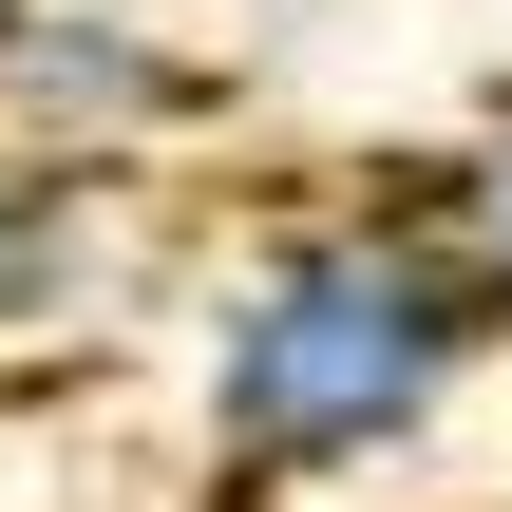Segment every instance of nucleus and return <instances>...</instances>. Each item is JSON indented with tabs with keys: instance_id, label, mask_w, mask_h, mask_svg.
I'll use <instances>...</instances> for the list:
<instances>
[{
	"instance_id": "nucleus-1",
	"label": "nucleus",
	"mask_w": 512,
	"mask_h": 512,
	"mask_svg": "<svg viewBox=\"0 0 512 512\" xmlns=\"http://www.w3.org/2000/svg\"><path fill=\"white\" fill-rule=\"evenodd\" d=\"M418 190H342V209H266L209 304H190V456L209 512H285V494H361L399 475L475 380H494V285L456 247L437 152H399Z\"/></svg>"
},
{
	"instance_id": "nucleus-2",
	"label": "nucleus",
	"mask_w": 512,
	"mask_h": 512,
	"mask_svg": "<svg viewBox=\"0 0 512 512\" xmlns=\"http://www.w3.org/2000/svg\"><path fill=\"white\" fill-rule=\"evenodd\" d=\"M209 114H228V76H209L171 19H133V0H19V19H0V133H38V152L152 171V152H190Z\"/></svg>"
},
{
	"instance_id": "nucleus-3",
	"label": "nucleus",
	"mask_w": 512,
	"mask_h": 512,
	"mask_svg": "<svg viewBox=\"0 0 512 512\" xmlns=\"http://www.w3.org/2000/svg\"><path fill=\"white\" fill-rule=\"evenodd\" d=\"M114 266H133V171L0 133V361H19V342H57V323H95V304H114Z\"/></svg>"
},
{
	"instance_id": "nucleus-4",
	"label": "nucleus",
	"mask_w": 512,
	"mask_h": 512,
	"mask_svg": "<svg viewBox=\"0 0 512 512\" xmlns=\"http://www.w3.org/2000/svg\"><path fill=\"white\" fill-rule=\"evenodd\" d=\"M437 190H456V247H475V285H494V323H512V133L437 152Z\"/></svg>"
},
{
	"instance_id": "nucleus-5",
	"label": "nucleus",
	"mask_w": 512,
	"mask_h": 512,
	"mask_svg": "<svg viewBox=\"0 0 512 512\" xmlns=\"http://www.w3.org/2000/svg\"><path fill=\"white\" fill-rule=\"evenodd\" d=\"M0 19H19V0H0Z\"/></svg>"
}]
</instances>
